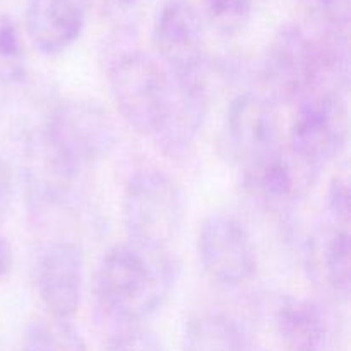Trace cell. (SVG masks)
I'll return each mask as SVG.
<instances>
[{
	"label": "cell",
	"instance_id": "1",
	"mask_svg": "<svg viewBox=\"0 0 351 351\" xmlns=\"http://www.w3.org/2000/svg\"><path fill=\"white\" fill-rule=\"evenodd\" d=\"M178 276L170 250H154L134 242L106 252L95 278V293L113 326H141L160 311Z\"/></svg>",
	"mask_w": 351,
	"mask_h": 351
},
{
	"label": "cell",
	"instance_id": "2",
	"mask_svg": "<svg viewBox=\"0 0 351 351\" xmlns=\"http://www.w3.org/2000/svg\"><path fill=\"white\" fill-rule=\"evenodd\" d=\"M55 167L74 182L112 153L117 141L113 120L88 99H65L48 115L40 136Z\"/></svg>",
	"mask_w": 351,
	"mask_h": 351
},
{
	"label": "cell",
	"instance_id": "3",
	"mask_svg": "<svg viewBox=\"0 0 351 351\" xmlns=\"http://www.w3.org/2000/svg\"><path fill=\"white\" fill-rule=\"evenodd\" d=\"M122 219L130 242L154 250H170L185 219L180 185L163 170L141 168L127 180Z\"/></svg>",
	"mask_w": 351,
	"mask_h": 351
},
{
	"label": "cell",
	"instance_id": "4",
	"mask_svg": "<svg viewBox=\"0 0 351 351\" xmlns=\"http://www.w3.org/2000/svg\"><path fill=\"white\" fill-rule=\"evenodd\" d=\"M108 84L122 119L156 139L171 103V81L160 62L141 50L122 51L108 67Z\"/></svg>",
	"mask_w": 351,
	"mask_h": 351
},
{
	"label": "cell",
	"instance_id": "5",
	"mask_svg": "<svg viewBox=\"0 0 351 351\" xmlns=\"http://www.w3.org/2000/svg\"><path fill=\"white\" fill-rule=\"evenodd\" d=\"M288 149L321 171L339 156L348 141V108L341 93L314 89L293 103Z\"/></svg>",
	"mask_w": 351,
	"mask_h": 351
},
{
	"label": "cell",
	"instance_id": "6",
	"mask_svg": "<svg viewBox=\"0 0 351 351\" xmlns=\"http://www.w3.org/2000/svg\"><path fill=\"white\" fill-rule=\"evenodd\" d=\"M204 23L197 7L189 0H167L158 9L151 41L158 62L171 81L208 79Z\"/></svg>",
	"mask_w": 351,
	"mask_h": 351
},
{
	"label": "cell",
	"instance_id": "7",
	"mask_svg": "<svg viewBox=\"0 0 351 351\" xmlns=\"http://www.w3.org/2000/svg\"><path fill=\"white\" fill-rule=\"evenodd\" d=\"M283 146L276 105L263 93L239 95L226 110L219 132V149L240 170L252 167Z\"/></svg>",
	"mask_w": 351,
	"mask_h": 351
},
{
	"label": "cell",
	"instance_id": "8",
	"mask_svg": "<svg viewBox=\"0 0 351 351\" xmlns=\"http://www.w3.org/2000/svg\"><path fill=\"white\" fill-rule=\"evenodd\" d=\"M263 95L278 103H295L315 88V43L298 24H285L267 45L261 64Z\"/></svg>",
	"mask_w": 351,
	"mask_h": 351
},
{
	"label": "cell",
	"instance_id": "9",
	"mask_svg": "<svg viewBox=\"0 0 351 351\" xmlns=\"http://www.w3.org/2000/svg\"><path fill=\"white\" fill-rule=\"evenodd\" d=\"M197 256L219 285L240 287L256 274L257 252L249 230L228 215L204 219L197 233Z\"/></svg>",
	"mask_w": 351,
	"mask_h": 351
},
{
	"label": "cell",
	"instance_id": "10",
	"mask_svg": "<svg viewBox=\"0 0 351 351\" xmlns=\"http://www.w3.org/2000/svg\"><path fill=\"white\" fill-rule=\"evenodd\" d=\"M36 290L50 317L71 321L84 291V256L71 240L50 243L36 266Z\"/></svg>",
	"mask_w": 351,
	"mask_h": 351
},
{
	"label": "cell",
	"instance_id": "11",
	"mask_svg": "<svg viewBox=\"0 0 351 351\" xmlns=\"http://www.w3.org/2000/svg\"><path fill=\"white\" fill-rule=\"evenodd\" d=\"M317 175V170L298 160L288 147L280 146L242 170V184L259 204L273 211H283L311 191Z\"/></svg>",
	"mask_w": 351,
	"mask_h": 351
},
{
	"label": "cell",
	"instance_id": "12",
	"mask_svg": "<svg viewBox=\"0 0 351 351\" xmlns=\"http://www.w3.org/2000/svg\"><path fill=\"white\" fill-rule=\"evenodd\" d=\"M24 27L43 55H60L81 38L84 12L77 0H27Z\"/></svg>",
	"mask_w": 351,
	"mask_h": 351
},
{
	"label": "cell",
	"instance_id": "13",
	"mask_svg": "<svg viewBox=\"0 0 351 351\" xmlns=\"http://www.w3.org/2000/svg\"><path fill=\"white\" fill-rule=\"evenodd\" d=\"M274 326L287 351H329L328 319L315 302L305 298L283 302L274 315Z\"/></svg>",
	"mask_w": 351,
	"mask_h": 351
},
{
	"label": "cell",
	"instance_id": "14",
	"mask_svg": "<svg viewBox=\"0 0 351 351\" xmlns=\"http://www.w3.org/2000/svg\"><path fill=\"white\" fill-rule=\"evenodd\" d=\"M184 351H247V336L232 315L201 312L185 326Z\"/></svg>",
	"mask_w": 351,
	"mask_h": 351
},
{
	"label": "cell",
	"instance_id": "15",
	"mask_svg": "<svg viewBox=\"0 0 351 351\" xmlns=\"http://www.w3.org/2000/svg\"><path fill=\"white\" fill-rule=\"evenodd\" d=\"M319 266L329 290L338 298L348 300L351 290L350 228L329 225L319 245Z\"/></svg>",
	"mask_w": 351,
	"mask_h": 351
},
{
	"label": "cell",
	"instance_id": "16",
	"mask_svg": "<svg viewBox=\"0 0 351 351\" xmlns=\"http://www.w3.org/2000/svg\"><path fill=\"white\" fill-rule=\"evenodd\" d=\"M19 351H88V345L71 321L48 317L27 326Z\"/></svg>",
	"mask_w": 351,
	"mask_h": 351
},
{
	"label": "cell",
	"instance_id": "17",
	"mask_svg": "<svg viewBox=\"0 0 351 351\" xmlns=\"http://www.w3.org/2000/svg\"><path fill=\"white\" fill-rule=\"evenodd\" d=\"M27 75V58L23 36L16 23L0 14V82L19 84Z\"/></svg>",
	"mask_w": 351,
	"mask_h": 351
},
{
	"label": "cell",
	"instance_id": "18",
	"mask_svg": "<svg viewBox=\"0 0 351 351\" xmlns=\"http://www.w3.org/2000/svg\"><path fill=\"white\" fill-rule=\"evenodd\" d=\"M209 23L223 34L240 33L252 16L254 0H202Z\"/></svg>",
	"mask_w": 351,
	"mask_h": 351
},
{
	"label": "cell",
	"instance_id": "19",
	"mask_svg": "<svg viewBox=\"0 0 351 351\" xmlns=\"http://www.w3.org/2000/svg\"><path fill=\"white\" fill-rule=\"evenodd\" d=\"M326 211L331 219V226L350 228V185L345 178L336 177L329 182Z\"/></svg>",
	"mask_w": 351,
	"mask_h": 351
},
{
	"label": "cell",
	"instance_id": "20",
	"mask_svg": "<svg viewBox=\"0 0 351 351\" xmlns=\"http://www.w3.org/2000/svg\"><path fill=\"white\" fill-rule=\"evenodd\" d=\"M312 5L326 29L348 36L351 17L350 0H312Z\"/></svg>",
	"mask_w": 351,
	"mask_h": 351
},
{
	"label": "cell",
	"instance_id": "21",
	"mask_svg": "<svg viewBox=\"0 0 351 351\" xmlns=\"http://www.w3.org/2000/svg\"><path fill=\"white\" fill-rule=\"evenodd\" d=\"M10 197H12V171L5 158L0 154V216L9 208Z\"/></svg>",
	"mask_w": 351,
	"mask_h": 351
},
{
	"label": "cell",
	"instance_id": "22",
	"mask_svg": "<svg viewBox=\"0 0 351 351\" xmlns=\"http://www.w3.org/2000/svg\"><path fill=\"white\" fill-rule=\"evenodd\" d=\"M14 267V250L9 240L0 235V281L5 280Z\"/></svg>",
	"mask_w": 351,
	"mask_h": 351
},
{
	"label": "cell",
	"instance_id": "23",
	"mask_svg": "<svg viewBox=\"0 0 351 351\" xmlns=\"http://www.w3.org/2000/svg\"><path fill=\"white\" fill-rule=\"evenodd\" d=\"M112 3H115V5L119 7H129V5H134L136 2H139V0H110Z\"/></svg>",
	"mask_w": 351,
	"mask_h": 351
}]
</instances>
